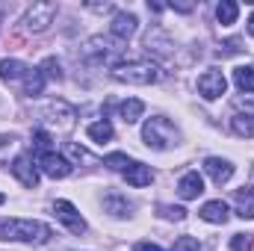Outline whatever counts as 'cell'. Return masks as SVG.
Instances as JSON below:
<instances>
[{
	"label": "cell",
	"mask_w": 254,
	"mask_h": 251,
	"mask_svg": "<svg viewBox=\"0 0 254 251\" xmlns=\"http://www.w3.org/2000/svg\"><path fill=\"white\" fill-rule=\"evenodd\" d=\"M51 228L36 219H0V240H15L27 246H45L51 240Z\"/></svg>",
	"instance_id": "6da1fadb"
},
{
	"label": "cell",
	"mask_w": 254,
	"mask_h": 251,
	"mask_svg": "<svg viewBox=\"0 0 254 251\" xmlns=\"http://www.w3.org/2000/svg\"><path fill=\"white\" fill-rule=\"evenodd\" d=\"M113 80L130 86H151L163 80V68L154 60H122L113 65Z\"/></svg>",
	"instance_id": "7a4b0ae2"
},
{
	"label": "cell",
	"mask_w": 254,
	"mask_h": 251,
	"mask_svg": "<svg viewBox=\"0 0 254 251\" xmlns=\"http://www.w3.org/2000/svg\"><path fill=\"white\" fill-rule=\"evenodd\" d=\"M142 139H145V145L154 148V151H169V148H175V145L181 142V130L172 125L169 119L154 116V119H148L145 127H142Z\"/></svg>",
	"instance_id": "3957f363"
},
{
	"label": "cell",
	"mask_w": 254,
	"mask_h": 251,
	"mask_svg": "<svg viewBox=\"0 0 254 251\" xmlns=\"http://www.w3.org/2000/svg\"><path fill=\"white\" fill-rule=\"evenodd\" d=\"M39 119L45 122V125L57 127V130H63L68 133L74 122H77V110L71 107V104H65V101H48L45 107H42V113H39Z\"/></svg>",
	"instance_id": "277c9868"
},
{
	"label": "cell",
	"mask_w": 254,
	"mask_h": 251,
	"mask_svg": "<svg viewBox=\"0 0 254 251\" xmlns=\"http://www.w3.org/2000/svg\"><path fill=\"white\" fill-rule=\"evenodd\" d=\"M54 18H57V3L54 0H42V3H33L27 9V15H24L21 24H24L27 33H45L54 24Z\"/></svg>",
	"instance_id": "5b68a950"
},
{
	"label": "cell",
	"mask_w": 254,
	"mask_h": 251,
	"mask_svg": "<svg viewBox=\"0 0 254 251\" xmlns=\"http://www.w3.org/2000/svg\"><path fill=\"white\" fill-rule=\"evenodd\" d=\"M119 45L122 42H113V39H104V36H92L83 45V60L89 65H107V63H113V57L122 51Z\"/></svg>",
	"instance_id": "8992f818"
},
{
	"label": "cell",
	"mask_w": 254,
	"mask_h": 251,
	"mask_svg": "<svg viewBox=\"0 0 254 251\" xmlns=\"http://www.w3.org/2000/svg\"><path fill=\"white\" fill-rule=\"evenodd\" d=\"M225 89H228V80H225V74H222L219 68H210V71H204V74L198 77V95H201L204 101L222 98Z\"/></svg>",
	"instance_id": "52a82bcc"
},
{
	"label": "cell",
	"mask_w": 254,
	"mask_h": 251,
	"mask_svg": "<svg viewBox=\"0 0 254 251\" xmlns=\"http://www.w3.org/2000/svg\"><path fill=\"white\" fill-rule=\"evenodd\" d=\"M54 216L63 222L71 234H77V237L86 234V219L80 216V210H77L71 201H54Z\"/></svg>",
	"instance_id": "ba28073f"
},
{
	"label": "cell",
	"mask_w": 254,
	"mask_h": 251,
	"mask_svg": "<svg viewBox=\"0 0 254 251\" xmlns=\"http://www.w3.org/2000/svg\"><path fill=\"white\" fill-rule=\"evenodd\" d=\"M39 166H42V172H45L48 178H54V181H63V178H68V175L74 172V166H71L65 157H60L57 151L42 154V157H39Z\"/></svg>",
	"instance_id": "9c48e42d"
},
{
	"label": "cell",
	"mask_w": 254,
	"mask_h": 251,
	"mask_svg": "<svg viewBox=\"0 0 254 251\" xmlns=\"http://www.w3.org/2000/svg\"><path fill=\"white\" fill-rule=\"evenodd\" d=\"M136 27H139V21H136L133 12H116V18H113V24H110V33H113L116 42L125 45L127 39L136 36Z\"/></svg>",
	"instance_id": "30bf717a"
},
{
	"label": "cell",
	"mask_w": 254,
	"mask_h": 251,
	"mask_svg": "<svg viewBox=\"0 0 254 251\" xmlns=\"http://www.w3.org/2000/svg\"><path fill=\"white\" fill-rule=\"evenodd\" d=\"M12 175H15V178H18L27 189L39 187V169L33 166V160H30L27 154H21V157H15V160H12Z\"/></svg>",
	"instance_id": "8fae6325"
},
{
	"label": "cell",
	"mask_w": 254,
	"mask_h": 251,
	"mask_svg": "<svg viewBox=\"0 0 254 251\" xmlns=\"http://www.w3.org/2000/svg\"><path fill=\"white\" fill-rule=\"evenodd\" d=\"M172 48H175V42L160 30V27H154L148 36H145V51L148 54H157V57H172Z\"/></svg>",
	"instance_id": "7c38bea8"
},
{
	"label": "cell",
	"mask_w": 254,
	"mask_h": 251,
	"mask_svg": "<svg viewBox=\"0 0 254 251\" xmlns=\"http://www.w3.org/2000/svg\"><path fill=\"white\" fill-rule=\"evenodd\" d=\"M204 172L213 178V184H228L231 178H234V166L228 163V160H222V157H207L204 160Z\"/></svg>",
	"instance_id": "4fadbf2b"
},
{
	"label": "cell",
	"mask_w": 254,
	"mask_h": 251,
	"mask_svg": "<svg viewBox=\"0 0 254 251\" xmlns=\"http://www.w3.org/2000/svg\"><path fill=\"white\" fill-rule=\"evenodd\" d=\"M125 181L130 187L142 189V187H151V181H154V172H151V166H145V163H130L125 169Z\"/></svg>",
	"instance_id": "5bb4252c"
},
{
	"label": "cell",
	"mask_w": 254,
	"mask_h": 251,
	"mask_svg": "<svg viewBox=\"0 0 254 251\" xmlns=\"http://www.w3.org/2000/svg\"><path fill=\"white\" fill-rule=\"evenodd\" d=\"M228 204L222 201V198H216V201H207L201 210H198V216L204 219V222H210V225H225L228 222Z\"/></svg>",
	"instance_id": "9a60e30c"
},
{
	"label": "cell",
	"mask_w": 254,
	"mask_h": 251,
	"mask_svg": "<svg viewBox=\"0 0 254 251\" xmlns=\"http://www.w3.org/2000/svg\"><path fill=\"white\" fill-rule=\"evenodd\" d=\"M204 192V178L198 175V172H187L184 178H181V184H178V195L184 198V201H192V198H198Z\"/></svg>",
	"instance_id": "2e32d148"
},
{
	"label": "cell",
	"mask_w": 254,
	"mask_h": 251,
	"mask_svg": "<svg viewBox=\"0 0 254 251\" xmlns=\"http://www.w3.org/2000/svg\"><path fill=\"white\" fill-rule=\"evenodd\" d=\"M234 207H237V216L240 219H254V189L243 187L234 192Z\"/></svg>",
	"instance_id": "e0dca14e"
},
{
	"label": "cell",
	"mask_w": 254,
	"mask_h": 251,
	"mask_svg": "<svg viewBox=\"0 0 254 251\" xmlns=\"http://www.w3.org/2000/svg\"><path fill=\"white\" fill-rule=\"evenodd\" d=\"M142 113H145V104H142L139 98H127V101L119 104V116H122V122H125V125L139 122V119H142Z\"/></svg>",
	"instance_id": "ac0fdd59"
},
{
	"label": "cell",
	"mask_w": 254,
	"mask_h": 251,
	"mask_svg": "<svg viewBox=\"0 0 254 251\" xmlns=\"http://www.w3.org/2000/svg\"><path fill=\"white\" fill-rule=\"evenodd\" d=\"M30 74V65H24L21 60H0V77L3 80H21Z\"/></svg>",
	"instance_id": "d6986e66"
},
{
	"label": "cell",
	"mask_w": 254,
	"mask_h": 251,
	"mask_svg": "<svg viewBox=\"0 0 254 251\" xmlns=\"http://www.w3.org/2000/svg\"><path fill=\"white\" fill-rule=\"evenodd\" d=\"M104 210H107V213H113L116 219H125V216H130V201L122 198L119 192H110V195L104 198Z\"/></svg>",
	"instance_id": "ffe728a7"
},
{
	"label": "cell",
	"mask_w": 254,
	"mask_h": 251,
	"mask_svg": "<svg viewBox=\"0 0 254 251\" xmlns=\"http://www.w3.org/2000/svg\"><path fill=\"white\" fill-rule=\"evenodd\" d=\"M237 15H240V6H237L234 0H222V3L216 6V21H219L222 27H231V24L237 21Z\"/></svg>",
	"instance_id": "44dd1931"
},
{
	"label": "cell",
	"mask_w": 254,
	"mask_h": 251,
	"mask_svg": "<svg viewBox=\"0 0 254 251\" xmlns=\"http://www.w3.org/2000/svg\"><path fill=\"white\" fill-rule=\"evenodd\" d=\"M45 83H48L45 74H42L39 68H30V74L24 77V95H33V98L42 95V92H45Z\"/></svg>",
	"instance_id": "7402d4cb"
},
{
	"label": "cell",
	"mask_w": 254,
	"mask_h": 251,
	"mask_svg": "<svg viewBox=\"0 0 254 251\" xmlns=\"http://www.w3.org/2000/svg\"><path fill=\"white\" fill-rule=\"evenodd\" d=\"M86 133H89V139H92V142H110V139L116 136V130H113V125H110L107 119H101V122L89 125V127H86Z\"/></svg>",
	"instance_id": "603a6c76"
},
{
	"label": "cell",
	"mask_w": 254,
	"mask_h": 251,
	"mask_svg": "<svg viewBox=\"0 0 254 251\" xmlns=\"http://www.w3.org/2000/svg\"><path fill=\"white\" fill-rule=\"evenodd\" d=\"M234 83L240 92H254V68L252 65H240L234 68Z\"/></svg>",
	"instance_id": "cb8c5ba5"
},
{
	"label": "cell",
	"mask_w": 254,
	"mask_h": 251,
	"mask_svg": "<svg viewBox=\"0 0 254 251\" xmlns=\"http://www.w3.org/2000/svg\"><path fill=\"white\" fill-rule=\"evenodd\" d=\"M39 71L45 74V80H57V83L65 77V74H63V65H60V60H57V57H48L45 63L39 65Z\"/></svg>",
	"instance_id": "d4e9b609"
},
{
	"label": "cell",
	"mask_w": 254,
	"mask_h": 251,
	"mask_svg": "<svg viewBox=\"0 0 254 251\" xmlns=\"http://www.w3.org/2000/svg\"><path fill=\"white\" fill-rule=\"evenodd\" d=\"M231 130H234L237 136L252 139L254 136V119H249V116H234V119H231Z\"/></svg>",
	"instance_id": "484cf974"
},
{
	"label": "cell",
	"mask_w": 254,
	"mask_h": 251,
	"mask_svg": "<svg viewBox=\"0 0 254 251\" xmlns=\"http://www.w3.org/2000/svg\"><path fill=\"white\" fill-rule=\"evenodd\" d=\"M234 107H237L240 113H246L249 119H254V92H240V95L234 98Z\"/></svg>",
	"instance_id": "4316f807"
},
{
	"label": "cell",
	"mask_w": 254,
	"mask_h": 251,
	"mask_svg": "<svg viewBox=\"0 0 254 251\" xmlns=\"http://www.w3.org/2000/svg\"><path fill=\"white\" fill-rule=\"evenodd\" d=\"M33 151H42V154H51V133L48 130H36L33 133Z\"/></svg>",
	"instance_id": "83f0119b"
},
{
	"label": "cell",
	"mask_w": 254,
	"mask_h": 251,
	"mask_svg": "<svg viewBox=\"0 0 254 251\" xmlns=\"http://www.w3.org/2000/svg\"><path fill=\"white\" fill-rule=\"evenodd\" d=\"M130 163H133V160H130L127 154H110V157L104 160V166H107V169H113V172H125Z\"/></svg>",
	"instance_id": "f1b7e54d"
},
{
	"label": "cell",
	"mask_w": 254,
	"mask_h": 251,
	"mask_svg": "<svg viewBox=\"0 0 254 251\" xmlns=\"http://www.w3.org/2000/svg\"><path fill=\"white\" fill-rule=\"evenodd\" d=\"M65 151H68V157H71V160H77V163H89V166H98V160H95L89 151H83L80 145H68Z\"/></svg>",
	"instance_id": "f546056e"
},
{
	"label": "cell",
	"mask_w": 254,
	"mask_h": 251,
	"mask_svg": "<svg viewBox=\"0 0 254 251\" xmlns=\"http://www.w3.org/2000/svg\"><path fill=\"white\" fill-rule=\"evenodd\" d=\"M160 216H163V219H172V222H184V219H187V210H184V207L160 204Z\"/></svg>",
	"instance_id": "4dcf8cb0"
},
{
	"label": "cell",
	"mask_w": 254,
	"mask_h": 251,
	"mask_svg": "<svg viewBox=\"0 0 254 251\" xmlns=\"http://www.w3.org/2000/svg\"><path fill=\"white\" fill-rule=\"evenodd\" d=\"M172 251H201V243H198L195 237H181Z\"/></svg>",
	"instance_id": "1f68e13d"
},
{
	"label": "cell",
	"mask_w": 254,
	"mask_h": 251,
	"mask_svg": "<svg viewBox=\"0 0 254 251\" xmlns=\"http://www.w3.org/2000/svg\"><path fill=\"white\" fill-rule=\"evenodd\" d=\"M249 246H252V237H249V234H234L231 251H249Z\"/></svg>",
	"instance_id": "d6a6232c"
},
{
	"label": "cell",
	"mask_w": 254,
	"mask_h": 251,
	"mask_svg": "<svg viewBox=\"0 0 254 251\" xmlns=\"http://www.w3.org/2000/svg\"><path fill=\"white\" fill-rule=\"evenodd\" d=\"M240 51H243V42H240V39H231V42L219 45V54H222V57H231V54H240Z\"/></svg>",
	"instance_id": "836d02e7"
},
{
	"label": "cell",
	"mask_w": 254,
	"mask_h": 251,
	"mask_svg": "<svg viewBox=\"0 0 254 251\" xmlns=\"http://www.w3.org/2000/svg\"><path fill=\"white\" fill-rule=\"evenodd\" d=\"M12 148H15V136H0V163L9 160Z\"/></svg>",
	"instance_id": "e575fe53"
},
{
	"label": "cell",
	"mask_w": 254,
	"mask_h": 251,
	"mask_svg": "<svg viewBox=\"0 0 254 251\" xmlns=\"http://www.w3.org/2000/svg\"><path fill=\"white\" fill-rule=\"evenodd\" d=\"M169 6H172L175 12H192V9H195V3H181V0H178V3H169Z\"/></svg>",
	"instance_id": "d590c367"
},
{
	"label": "cell",
	"mask_w": 254,
	"mask_h": 251,
	"mask_svg": "<svg viewBox=\"0 0 254 251\" xmlns=\"http://www.w3.org/2000/svg\"><path fill=\"white\" fill-rule=\"evenodd\" d=\"M133 251H163L160 246H154V243H136V249Z\"/></svg>",
	"instance_id": "8d00e7d4"
},
{
	"label": "cell",
	"mask_w": 254,
	"mask_h": 251,
	"mask_svg": "<svg viewBox=\"0 0 254 251\" xmlns=\"http://www.w3.org/2000/svg\"><path fill=\"white\" fill-rule=\"evenodd\" d=\"M86 6H89V9H95V12H110V9H113L110 3H86Z\"/></svg>",
	"instance_id": "74e56055"
},
{
	"label": "cell",
	"mask_w": 254,
	"mask_h": 251,
	"mask_svg": "<svg viewBox=\"0 0 254 251\" xmlns=\"http://www.w3.org/2000/svg\"><path fill=\"white\" fill-rule=\"evenodd\" d=\"M249 33L254 36V12H252V18H249Z\"/></svg>",
	"instance_id": "f35d334b"
},
{
	"label": "cell",
	"mask_w": 254,
	"mask_h": 251,
	"mask_svg": "<svg viewBox=\"0 0 254 251\" xmlns=\"http://www.w3.org/2000/svg\"><path fill=\"white\" fill-rule=\"evenodd\" d=\"M3 201H6V195H3V192H0V204H3Z\"/></svg>",
	"instance_id": "ab89813d"
}]
</instances>
